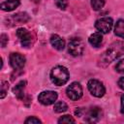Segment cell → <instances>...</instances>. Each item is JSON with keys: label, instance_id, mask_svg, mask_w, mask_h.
Instances as JSON below:
<instances>
[{"label": "cell", "instance_id": "obj_6", "mask_svg": "<svg viewBox=\"0 0 124 124\" xmlns=\"http://www.w3.org/2000/svg\"><path fill=\"white\" fill-rule=\"evenodd\" d=\"M57 99V93L51 90H46V91H43L40 93L38 100L41 104L45 105V106H49L54 104V102Z\"/></svg>", "mask_w": 124, "mask_h": 124}, {"label": "cell", "instance_id": "obj_20", "mask_svg": "<svg viewBox=\"0 0 124 124\" xmlns=\"http://www.w3.org/2000/svg\"><path fill=\"white\" fill-rule=\"evenodd\" d=\"M25 123L26 124H40L41 123V120L35 116H30L28 117L26 120H25Z\"/></svg>", "mask_w": 124, "mask_h": 124}, {"label": "cell", "instance_id": "obj_1", "mask_svg": "<svg viewBox=\"0 0 124 124\" xmlns=\"http://www.w3.org/2000/svg\"><path fill=\"white\" fill-rule=\"evenodd\" d=\"M69 72L64 66H56L50 72V79L55 85H64L69 79Z\"/></svg>", "mask_w": 124, "mask_h": 124}, {"label": "cell", "instance_id": "obj_12", "mask_svg": "<svg viewBox=\"0 0 124 124\" xmlns=\"http://www.w3.org/2000/svg\"><path fill=\"white\" fill-rule=\"evenodd\" d=\"M88 42L94 47H98L102 44V42H103L102 33L101 32H95V33L91 34L90 37H89V39H88Z\"/></svg>", "mask_w": 124, "mask_h": 124}, {"label": "cell", "instance_id": "obj_13", "mask_svg": "<svg viewBox=\"0 0 124 124\" xmlns=\"http://www.w3.org/2000/svg\"><path fill=\"white\" fill-rule=\"evenodd\" d=\"M25 81L24 80H22V81H20V82H18L15 87H14V93H15V95L18 98V99H21L22 97H23V95H24V88H25Z\"/></svg>", "mask_w": 124, "mask_h": 124}, {"label": "cell", "instance_id": "obj_7", "mask_svg": "<svg viewBox=\"0 0 124 124\" xmlns=\"http://www.w3.org/2000/svg\"><path fill=\"white\" fill-rule=\"evenodd\" d=\"M25 61H26L25 57L18 52H14L10 55V64L16 70H19L23 68V66L25 65Z\"/></svg>", "mask_w": 124, "mask_h": 124}, {"label": "cell", "instance_id": "obj_22", "mask_svg": "<svg viewBox=\"0 0 124 124\" xmlns=\"http://www.w3.org/2000/svg\"><path fill=\"white\" fill-rule=\"evenodd\" d=\"M0 41H1V46L4 47L6 46V44L8 43V36L5 34H2L0 37Z\"/></svg>", "mask_w": 124, "mask_h": 124}, {"label": "cell", "instance_id": "obj_23", "mask_svg": "<svg viewBox=\"0 0 124 124\" xmlns=\"http://www.w3.org/2000/svg\"><path fill=\"white\" fill-rule=\"evenodd\" d=\"M118 85H119V87H120L122 90H124V77H122V78H119V80H118Z\"/></svg>", "mask_w": 124, "mask_h": 124}, {"label": "cell", "instance_id": "obj_16", "mask_svg": "<svg viewBox=\"0 0 124 124\" xmlns=\"http://www.w3.org/2000/svg\"><path fill=\"white\" fill-rule=\"evenodd\" d=\"M105 5V0H91V6L93 10L99 11L101 10Z\"/></svg>", "mask_w": 124, "mask_h": 124}, {"label": "cell", "instance_id": "obj_11", "mask_svg": "<svg viewBox=\"0 0 124 124\" xmlns=\"http://www.w3.org/2000/svg\"><path fill=\"white\" fill-rule=\"evenodd\" d=\"M19 4H20L19 0H8L1 3L0 8L5 12H11V11H14L16 8H17Z\"/></svg>", "mask_w": 124, "mask_h": 124}, {"label": "cell", "instance_id": "obj_9", "mask_svg": "<svg viewBox=\"0 0 124 124\" xmlns=\"http://www.w3.org/2000/svg\"><path fill=\"white\" fill-rule=\"evenodd\" d=\"M101 117H102V109L98 107H93L87 111L86 121L90 123H94V122L99 121Z\"/></svg>", "mask_w": 124, "mask_h": 124}, {"label": "cell", "instance_id": "obj_14", "mask_svg": "<svg viewBox=\"0 0 124 124\" xmlns=\"http://www.w3.org/2000/svg\"><path fill=\"white\" fill-rule=\"evenodd\" d=\"M114 33L116 36L124 39V19L117 20V22L114 26Z\"/></svg>", "mask_w": 124, "mask_h": 124}, {"label": "cell", "instance_id": "obj_24", "mask_svg": "<svg viewBox=\"0 0 124 124\" xmlns=\"http://www.w3.org/2000/svg\"><path fill=\"white\" fill-rule=\"evenodd\" d=\"M121 112L124 114V94L121 96Z\"/></svg>", "mask_w": 124, "mask_h": 124}, {"label": "cell", "instance_id": "obj_19", "mask_svg": "<svg viewBox=\"0 0 124 124\" xmlns=\"http://www.w3.org/2000/svg\"><path fill=\"white\" fill-rule=\"evenodd\" d=\"M115 70H116V72H118L120 74H124V58L116 63Z\"/></svg>", "mask_w": 124, "mask_h": 124}, {"label": "cell", "instance_id": "obj_15", "mask_svg": "<svg viewBox=\"0 0 124 124\" xmlns=\"http://www.w3.org/2000/svg\"><path fill=\"white\" fill-rule=\"evenodd\" d=\"M54 111L55 112H58V113H61V112H64L68 109V106L66 103L62 102V101H59V102H56L54 104Z\"/></svg>", "mask_w": 124, "mask_h": 124}, {"label": "cell", "instance_id": "obj_5", "mask_svg": "<svg viewBox=\"0 0 124 124\" xmlns=\"http://www.w3.org/2000/svg\"><path fill=\"white\" fill-rule=\"evenodd\" d=\"M66 93L68 98L73 101H77L82 96V87L78 82H72L66 89Z\"/></svg>", "mask_w": 124, "mask_h": 124}, {"label": "cell", "instance_id": "obj_17", "mask_svg": "<svg viewBox=\"0 0 124 124\" xmlns=\"http://www.w3.org/2000/svg\"><path fill=\"white\" fill-rule=\"evenodd\" d=\"M8 88H9L8 82L2 80V81H1V85H0V93H1L0 98H1V99H3V98L6 96V94H7V92H8Z\"/></svg>", "mask_w": 124, "mask_h": 124}, {"label": "cell", "instance_id": "obj_21", "mask_svg": "<svg viewBox=\"0 0 124 124\" xmlns=\"http://www.w3.org/2000/svg\"><path fill=\"white\" fill-rule=\"evenodd\" d=\"M56 6L61 10H65L67 7V0H56Z\"/></svg>", "mask_w": 124, "mask_h": 124}, {"label": "cell", "instance_id": "obj_10", "mask_svg": "<svg viewBox=\"0 0 124 124\" xmlns=\"http://www.w3.org/2000/svg\"><path fill=\"white\" fill-rule=\"evenodd\" d=\"M50 44L57 50H62L65 47V41L60 36H58L56 34H54L50 37Z\"/></svg>", "mask_w": 124, "mask_h": 124}, {"label": "cell", "instance_id": "obj_4", "mask_svg": "<svg viewBox=\"0 0 124 124\" xmlns=\"http://www.w3.org/2000/svg\"><path fill=\"white\" fill-rule=\"evenodd\" d=\"M112 25H113V20H112L111 17H108V16L101 17V18L97 19L96 22H95V27H96V29H97L99 32L104 33V34L108 33V32L111 30Z\"/></svg>", "mask_w": 124, "mask_h": 124}, {"label": "cell", "instance_id": "obj_18", "mask_svg": "<svg viewBox=\"0 0 124 124\" xmlns=\"http://www.w3.org/2000/svg\"><path fill=\"white\" fill-rule=\"evenodd\" d=\"M58 123H75V119L70 115H64L58 119Z\"/></svg>", "mask_w": 124, "mask_h": 124}, {"label": "cell", "instance_id": "obj_8", "mask_svg": "<svg viewBox=\"0 0 124 124\" xmlns=\"http://www.w3.org/2000/svg\"><path fill=\"white\" fill-rule=\"evenodd\" d=\"M16 36L18 37L21 45L25 47H28L31 46L32 43V38H31V34L27 31V29L25 28H18L16 30Z\"/></svg>", "mask_w": 124, "mask_h": 124}, {"label": "cell", "instance_id": "obj_2", "mask_svg": "<svg viewBox=\"0 0 124 124\" xmlns=\"http://www.w3.org/2000/svg\"><path fill=\"white\" fill-rule=\"evenodd\" d=\"M87 88H88L89 92L94 97H97V98L103 97L106 93L104 84L98 79H90L87 83Z\"/></svg>", "mask_w": 124, "mask_h": 124}, {"label": "cell", "instance_id": "obj_3", "mask_svg": "<svg viewBox=\"0 0 124 124\" xmlns=\"http://www.w3.org/2000/svg\"><path fill=\"white\" fill-rule=\"evenodd\" d=\"M68 50L73 56H79L84 51V44L79 38L72 39L68 46Z\"/></svg>", "mask_w": 124, "mask_h": 124}]
</instances>
